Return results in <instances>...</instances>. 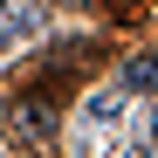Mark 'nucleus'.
Masks as SVG:
<instances>
[{
    "mask_svg": "<svg viewBox=\"0 0 158 158\" xmlns=\"http://www.w3.org/2000/svg\"><path fill=\"white\" fill-rule=\"evenodd\" d=\"M41 28V14L28 7V0H0V41H14V35H35Z\"/></svg>",
    "mask_w": 158,
    "mask_h": 158,
    "instance_id": "nucleus-2",
    "label": "nucleus"
},
{
    "mask_svg": "<svg viewBox=\"0 0 158 158\" xmlns=\"http://www.w3.org/2000/svg\"><path fill=\"white\" fill-rule=\"evenodd\" d=\"M117 110H124V89H96L89 96V117H117Z\"/></svg>",
    "mask_w": 158,
    "mask_h": 158,
    "instance_id": "nucleus-4",
    "label": "nucleus"
},
{
    "mask_svg": "<svg viewBox=\"0 0 158 158\" xmlns=\"http://www.w3.org/2000/svg\"><path fill=\"white\" fill-rule=\"evenodd\" d=\"M7 131H14V144L48 151V144H55V103H48V96H14L7 103Z\"/></svg>",
    "mask_w": 158,
    "mask_h": 158,
    "instance_id": "nucleus-1",
    "label": "nucleus"
},
{
    "mask_svg": "<svg viewBox=\"0 0 158 158\" xmlns=\"http://www.w3.org/2000/svg\"><path fill=\"white\" fill-rule=\"evenodd\" d=\"M124 96H138V89H158V55H138V62H124Z\"/></svg>",
    "mask_w": 158,
    "mask_h": 158,
    "instance_id": "nucleus-3",
    "label": "nucleus"
},
{
    "mask_svg": "<svg viewBox=\"0 0 158 158\" xmlns=\"http://www.w3.org/2000/svg\"><path fill=\"white\" fill-rule=\"evenodd\" d=\"M151 151H158V117H151Z\"/></svg>",
    "mask_w": 158,
    "mask_h": 158,
    "instance_id": "nucleus-5",
    "label": "nucleus"
}]
</instances>
